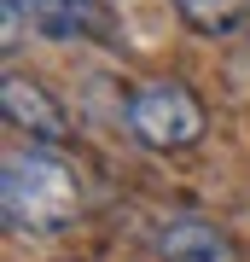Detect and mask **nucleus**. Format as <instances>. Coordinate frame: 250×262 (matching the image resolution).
<instances>
[{
	"label": "nucleus",
	"instance_id": "nucleus-2",
	"mask_svg": "<svg viewBox=\"0 0 250 262\" xmlns=\"http://www.w3.org/2000/svg\"><path fill=\"white\" fill-rule=\"evenodd\" d=\"M128 134L151 151H180V146L204 140V105L180 82H146L128 99Z\"/></svg>",
	"mask_w": 250,
	"mask_h": 262
},
{
	"label": "nucleus",
	"instance_id": "nucleus-6",
	"mask_svg": "<svg viewBox=\"0 0 250 262\" xmlns=\"http://www.w3.org/2000/svg\"><path fill=\"white\" fill-rule=\"evenodd\" d=\"M175 12L198 35H233L244 18H250V0H175Z\"/></svg>",
	"mask_w": 250,
	"mask_h": 262
},
{
	"label": "nucleus",
	"instance_id": "nucleus-5",
	"mask_svg": "<svg viewBox=\"0 0 250 262\" xmlns=\"http://www.w3.org/2000/svg\"><path fill=\"white\" fill-rule=\"evenodd\" d=\"M157 262H239V245L221 222L175 215V222L157 227Z\"/></svg>",
	"mask_w": 250,
	"mask_h": 262
},
{
	"label": "nucleus",
	"instance_id": "nucleus-4",
	"mask_svg": "<svg viewBox=\"0 0 250 262\" xmlns=\"http://www.w3.org/2000/svg\"><path fill=\"white\" fill-rule=\"evenodd\" d=\"M0 105H6V122L24 128L29 140H64V134H70L64 105L47 94L35 76H18V70H12L6 82H0Z\"/></svg>",
	"mask_w": 250,
	"mask_h": 262
},
{
	"label": "nucleus",
	"instance_id": "nucleus-1",
	"mask_svg": "<svg viewBox=\"0 0 250 262\" xmlns=\"http://www.w3.org/2000/svg\"><path fill=\"white\" fill-rule=\"evenodd\" d=\"M0 204H6L12 233H58L82 210V175L47 146L12 151L0 175Z\"/></svg>",
	"mask_w": 250,
	"mask_h": 262
},
{
	"label": "nucleus",
	"instance_id": "nucleus-3",
	"mask_svg": "<svg viewBox=\"0 0 250 262\" xmlns=\"http://www.w3.org/2000/svg\"><path fill=\"white\" fill-rule=\"evenodd\" d=\"M6 29L41 41H87V35H105V12L99 0H6Z\"/></svg>",
	"mask_w": 250,
	"mask_h": 262
}]
</instances>
